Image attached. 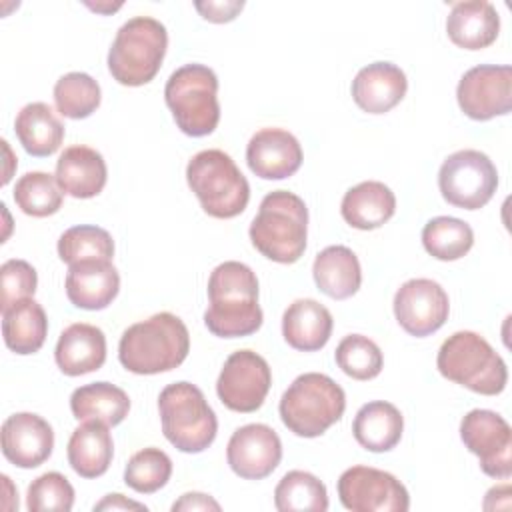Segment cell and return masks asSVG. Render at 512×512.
Segmentation results:
<instances>
[{"instance_id":"cell-26","label":"cell","mask_w":512,"mask_h":512,"mask_svg":"<svg viewBox=\"0 0 512 512\" xmlns=\"http://www.w3.org/2000/svg\"><path fill=\"white\" fill-rule=\"evenodd\" d=\"M312 276L318 290L334 300H346L354 296L362 284L358 256L342 244L328 246L316 254Z\"/></svg>"},{"instance_id":"cell-42","label":"cell","mask_w":512,"mask_h":512,"mask_svg":"<svg viewBox=\"0 0 512 512\" xmlns=\"http://www.w3.org/2000/svg\"><path fill=\"white\" fill-rule=\"evenodd\" d=\"M172 510H220V504L202 492H186L172 504Z\"/></svg>"},{"instance_id":"cell-34","label":"cell","mask_w":512,"mask_h":512,"mask_svg":"<svg viewBox=\"0 0 512 512\" xmlns=\"http://www.w3.org/2000/svg\"><path fill=\"white\" fill-rule=\"evenodd\" d=\"M100 98L98 82L86 72H68L54 84L56 110L70 120L88 118L100 106Z\"/></svg>"},{"instance_id":"cell-24","label":"cell","mask_w":512,"mask_h":512,"mask_svg":"<svg viewBox=\"0 0 512 512\" xmlns=\"http://www.w3.org/2000/svg\"><path fill=\"white\" fill-rule=\"evenodd\" d=\"M332 328L334 320L330 310L312 298L294 300L282 316V336L288 346L300 352L324 348L332 336Z\"/></svg>"},{"instance_id":"cell-19","label":"cell","mask_w":512,"mask_h":512,"mask_svg":"<svg viewBox=\"0 0 512 512\" xmlns=\"http://www.w3.org/2000/svg\"><path fill=\"white\" fill-rule=\"evenodd\" d=\"M120 290V274L110 260H82L68 266L66 296L82 310H104Z\"/></svg>"},{"instance_id":"cell-43","label":"cell","mask_w":512,"mask_h":512,"mask_svg":"<svg viewBox=\"0 0 512 512\" xmlns=\"http://www.w3.org/2000/svg\"><path fill=\"white\" fill-rule=\"evenodd\" d=\"M100 512V510H108V512H116V510H140V512H146L148 508L140 502H134V500H128L126 496L122 494H108L104 496L100 502L94 504V512Z\"/></svg>"},{"instance_id":"cell-39","label":"cell","mask_w":512,"mask_h":512,"mask_svg":"<svg viewBox=\"0 0 512 512\" xmlns=\"http://www.w3.org/2000/svg\"><path fill=\"white\" fill-rule=\"evenodd\" d=\"M74 506V488L60 472H46L32 480L26 494L30 512H70Z\"/></svg>"},{"instance_id":"cell-38","label":"cell","mask_w":512,"mask_h":512,"mask_svg":"<svg viewBox=\"0 0 512 512\" xmlns=\"http://www.w3.org/2000/svg\"><path fill=\"white\" fill-rule=\"evenodd\" d=\"M172 476V460L160 448L138 450L124 468V482L140 494H154L168 484Z\"/></svg>"},{"instance_id":"cell-32","label":"cell","mask_w":512,"mask_h":512,"mask_svg":"<svg viewBox=\"0 0 512 512\" xmlns=\"http://www.w3.org/2000/svg\"><path fill=\"white\" fill-rule=\"evenodd\" d=\"M274 506L280 512H326V486L310 472L290 470L274 490Z\"/></svg>"},{"instance_id":"cell-2","label":"cell","mask_w":512,"mask_h":512,"mask_svg":"<svg viewBox=\"0 0 512 512\" xmlns=\"http://www.w3.org/2000/svg\"><path fill=\"white\" fill-rule=\"evenodd\" d=\"M190 350L186 324L172 312H158L122 332L120 364L134 374H160L178 368Z\"/></svg>"},{"instance_id":"cell-10","label":"cell","mask_w":512,"mask_h":512,"mask_svg":"<svg viewBox=\"0 0 512 512\" xmlns=\"http://www.w3.org/2000/svg\"><path fill=\"white\" fill-rule=\"evenodd\" d=\"M438 188L448 204L462 210H478L492 200L498 188V172L484 152L458 150L442 162Z\"/></svg>"},{"instance_id":"cell-25","label":"cell","mask_w":512,"mask_h":512,"mask_svg":"<svg viewBox=\"0 0 512 512\" xmlns=\"http://www.w3.org/2000/svg\"><path fill=\"white\" fill-rule=\"evenodd\" d=\"M340 212L352 228L374 230L394 216L396 196L384 182L366 180L344 194Z\"/></svg>"},{"instance_id":"cell-14","label":"cell","mask_w":512,"mask_h":512,"mask_svg":"<svg viewBox=\"0 0 512 512\" xmlns=\"http://www.w3.org/2000/svg\"><path fill=\"white\" fill-rule=\"evenodd\" d=\"M456 98L460 110L478 122L504 116L512 108V68L480 64L464 72Z\"/></svg>"},{"instance_id":"cell-11","label":"cell","mask_w":512,"mask_h":512,"mask_svg":"<svg viewBox=\"0 0 512 512\" xmlns=\"http://www.w3.org/2000/svg\"><path fill=\"white\" fill-rule=\"evenodd\" d=\"M338 498L352 512H406L410 496L390 472L372 466H352L338 478Z\"/></svg>"},{"instance_id":"cell-3","label":"cell","mask_w":512,"mask_h":512,"mask_svg":"<svg viewBox=\"0 0 512 512\" xmlns=\"http://www.w3.org/2000/svg\"><path fill=\"white\" fill-rule=\"evenodd\" d=\"M252 246L272 262L294 264L306 250L308 208L300 196L274 190L260 202L250 224Z\"/></svg>"},{"instance_id":"cell-20","label":"cell","mask_w":512,"mask_h":512,"mask_svg":"<svg viewBox=\"0 0 512 512\" xmlns=\"http://www.w3.org/2000/svg\"><path fill=\"white\" fill-rule=\"evenodd\" d=\"M406 74L392 62H372L352 80V98L368 114L390 112L406 96Z\"/></svg>"},{"instance_id":"cell-31","label":"cell","mask_w":512,"mask_h":512,"mask_svg":"<svg viewBox=\"0 0 512 512\" xmlns=\"http://www.w3.org/2000/svg\"><path fill=\"white\" fill-rule=\"evenodd\" d=\"M70 410L76 420H98L116 426L128 416L130 398L122 388L110 382H92L72 392Z\"/></svg>"},{"instance_id":"cell-21","label":"cell","mask_w":512,"mask_h":512,"mask_svg":"<svg viewBox=\"0 0 512 512\" xmlns=\"http://www.w3.org/2000/svg\"><path fill=\"white\" fill-rule=\"evenodd\" d=\"M54 176L64 194L84 200L94 198L104 190L108 168L98 150L78 144L60 154Z\"/></svg>"},{"instance_id":"cell-4","label":"cell","mask_w":512,"mask_h":512,"mask_svg":"<svg viewBox=\"0 0 512 512\" xmlns=\"http://www.w3.org/2000/svg\"><path fill=\"white\" fill-rule=\"evenodd\" d=\"M438 372L482 396H496L506 388L508 368L500 354L480 334L460 330L448 336L436 356Z\"/></svg>"},{"instance_id":"cell-15","label":"cell","mask_w":512,"mask_h":512,"mask_svg":"<svg viewBox=\"0 0 512 512\" xmlns=\"http://www.w3.org/2000/svg\"><path fill=\"white\" fill-rule=\"evenodd\" d=\"M448 312L446 290L430 278H412L394 294V316L410 336L434 334L448 320Z\"/></svg>"},{"instance_id":"cell-23","label":"cell","mask_w":512,"mask_h":512,"mask_svg":"<svg viewBox=\"0 0 512 512\" xmlns=\"http://www.w3.org/2000/svg\"><path fill=\"white\" fill-rule=\"evenodd\" d=\"M446 32L452 44L464 50H482L496 42L500 16L494 4L486 0L456 2L446 20Z\"/></svg>"},{"instance_id":"cell-27","label":"cell","mask_w":512,"mask_h":512,"mask_svg":"<svg viewBox=\"0 0 512 512\" xmlns=\"http://www.w3.org/2000/svg\"><path fill=\"white\" fill-rule=\"evenodd\" d=\"M68 462L82 478L102 476L112 462L114 442L108 424L98 420L82 422L68 440Z\"/></svg>"},{"instance_id":"cell-12","label":"cell","mask_w":512,"mask_h":512,"mask_svg":"<svg viewBox=\"0 0 512 512\" xmlns=\"http://www.w3.org/2000/svg\"><path fill=\"white\" fill-rule=\"evenodd\" d=\"M272 386L268 362L252 350L232 352L218 376L216 394L220 402L234 412H256Z\"/></svg>"},{"instance_id":"cell-22","label":"cell","mask_w":512,"mask_h":512,"mask_svg":"<svg viewBox=\"0 0 512 512\" xmlns=\"http://www.w3.org/2000/svg\"><path fill=\"white\" fill-rule=\"evenodd\" d=\"M54 358L66 376L94 372L106 362V336L94 324H70L56 342Z\"/></svg>"},{"instance_id":"cell-6","label":"cell","mask_w":512,"mask_h":512,"mask_svg":"<svg viewBox=\"0 0 512 512\" xmlns=\"http://www.w3.org/2000/svg\"><path fill=\"white\" fill-rule=\"evenodd\" d=\"M166 48V26L150 16H134L116 32L108 50V70L122 86H144L158 74Z\"/></svg>"},{"instance_id":"cell-18","label":"cell","mask_w":512,"mask_h":512,"mask_svg":"<svg viewBox=\"0 0 512 512\" xmlns=\"http://www.w3.org/2000/svg\"><path fill=\"white\" fill-rule=\"evenodd\" d=\"M302 146L282 128L258 130L246 146L248 168L264 180H284L302 166Z\"/></svg>"},{"instance_id":"cell-36","label":"cell","mask_w":512,"mask_h":512,"mask_svg":"<svg viewBox=\"0 0 512 512\" xmlns=\"http://www.w3.org/2000/svg\"><path fill=\"white\" fill-rule=\"evenodd\" d=\"M58 256L68 266L82 260H112L114 240L100 226H72L58 238Z\"/></svg>"},{"instance_id":"cell-9","label":"cell","mask_w":512,"mask_h":512,"mask_svg":"<svg viewBox=\"0 0 512 512\" xmlns=\"http://www.w3.org/2000/svg\"><path fill=\"white\" fill-rule=\"evenodd\" d=\"M158 412L166 440L180 452H204L216 438V414L202 390L190 382L168 384L158 396Z\"/></svg>"},{"instance_id":"cell-17","label":"cell","mask_w":512,"mask_h":512,"mask_svg":"<svg viewBox=\"0 0 512 512\" xmlns=\"http://www.w3.org/2000/svg\"><path fill=\"white\" fill-rule=\"evenodd\" d=\"M54 448L52 426L38 414L16 412L2 424V454L18 468L44 464Z\"/></svg>"},{"instance_id":"cell-41","label":"cell","mask_w":512,"mask_h":512,"mask_svg":"<svg viewBox=\"0 0 512 512\" xmlns=\"http://www.w3.org/2000/svg\"><path fill=\"white\" fill-rule=\"evenodd\" d=\"M196 10L202 14L208 22H230L236 18V14L244 8V2H196Z\"/></svg>"},{"instance_id":"cell-35","label":"cell","mask_w":512,"mask_h":512,"mask_svg":"<svg viewBox=\"0 0 512 512\" xmlns=\"http://www.w3.org/2000/svg\"><path fill=\"white\" fill-rule=\"evenodd\" d=\"M62 188L58 186L56 176L48 172H26L18 178L14 186L16 206L34 218L52 216L62 206Z\"/></svg>"},{"instance_id":"cell-28","label":"cell","mask_w":512,"mask_h":512,"mask_svg":"<svg viewBox=\"0 0 512 512\" xmlns=\"http://www.w3.org/2000/svg\"><path fill=\"white\" fill-rule=\"evenodd\" d=\"M402 430L404 418L400 410L386 400L364 404L352 422V434L356 442L370 452L392 450L400 442Z\"/></svg>"},{"instance_id":"cell-30","label":"cell","mask_w":512,"mask_h":512,"mask_svg":"<svg viewBox=\"0 0 512 512\" xmlns=\"http://www.w3.org/2000/svg\"><path fill=\"white\" fill-rule=\"evenodd\" d=\"M48 334V318L34 298L14 302L2 310L4 344L16 354H34L42 348Z\"/></svg>"},{"instance_id":"cell-7","label":"cell","mask_w":512,"mask_h":512,"mask_svg":"<svg viewBox=\"0 0 512 512\" xmlns=\"http://www.w3.org/2000/svg\"><path fill=\"white\" fill-rule=\"evenodd\" d=\"M186 180L202 210L212 218H234L250 200V184L236 162L222 150L194 154L186 166Z\"/></svg>"},{"instance_id":"cell-40","label":"cell","mask_w":512,"mask_h":512,"mask_svg":"<svg viewBox=\"0 0 512 512\" xmlns=\"http://www.w3.org/2000/svg\"><path fill=\"white\" fill-rule=\"evenodd\" d=\"M38 274L26 260L10 258L0 266V310L10 308L14 302L32 298L36 292Z\"/></svg>"},{"instance_id":"cell-8","label":"cell","mask_w":512,"mask_h":512,"mask_svg":"<svg viewBox=\"0 0 512 512\" xmlns=\"http://www.w3.org/2000/svg\"><path fill=\"white\" fill-rule=\"evenodd\" d=\"M164 100L186 136H208L220 122L218 78L204 64H184L174 70L164 86Z\"/></svg>"},{"instance_id":"cell-33","label":"cell","mask_w":512,"mask_h":512,"mask_svg":"<svg viewBox=\"0 0 512 512\" xmlns=\"http://www.w3.org/2000/svg\"><path fill=\"white\" fill-rule=\"evenodd\" d=\"M422 244L436 260L452 262L466 256L474 244V232L468 222L454 216H436L422 228Z\"/></svg>"},{"instance_id":"cell-16","label":"cell","mask_w":512,"mask_h":512,"mask_svg":"<svg viewBox=\"0 0 512 512\" xmlns=\"http://www.w3.org/2000/svg\"><path fill=\"white\" fill-rule=\"evenodd\" d=\"M226 460L236 476L262 480L270 476L282 460L280 436L266 424L240 426L228 440Z\"/></svg>"},{"instance_id":"cell-37","label":"cell","mask_w":512,"mask_h":512,"mask_svg":"<svg viewBox=\"0 0 512 512\" xmlns=\"http://www.w3.org/2000/svg\"><path fill=\"white\" fill-rule=\"evenodd\" d=\"M338 368L354 380H372L382 372L384 356L376 342L362 334H348L334 352Z\"/></svg>"},{"instance_id":"cell-1","label":"cell","mask_w":512,"mask_h":512,"mask_svg":"<svg viewBox=\"0 0 512 512\" xmlns=\"http://www.w3.org/2000/svg\"><path fill=\"white\" fill-rule=\"evenodd\" d=\"M206 328L218 338H240L254 334L264 320L258 304V278L242 262L218 264L208 278Z\"/></svg>"},{"instance_id":"cell-13","label":"cell","mask_w":512,"mask_h":512,"mask_svg":"<svg viewBox=\"0 0 512 512\" xmlns=\"http://www.w3.org/2000/svg\"><path fill=\"white\" fill-rule=\"evenodd\" d=\"M464 446L478 456L480 468L490 478L506 480L512 474V430L496 412L476 408L460 422Z\"/></svg>"},{"instance_id":"cell-5","label":"cell","mask_w":512,"mask_h":512,"mask_svg":"<svg viewBox=\"0 0 512 512\" xmlns=\"http://www.w3.org/2000/svg\"><path fill=\"white\" fill-rule=\"evenodd\" d=\"M346 410L344 390L326 374H300L280 398L284 426L302 438L322 436Z\"/></svg>"},{"instance_id":"cell-29","label":"cell","mask_w":512,"mask_h":512,"mask_svg":"<svg viewBox=\"0 0 512 512\" xmlns=\"http://www.w3.org/2000/svg\"><path fill=\"white\" fill-rule=\"evenodd\" d=\"M22 148L36 158L52 156L64 140V124L46 102L26 104L14 122Z\"/></svg>"}]
</instances>
